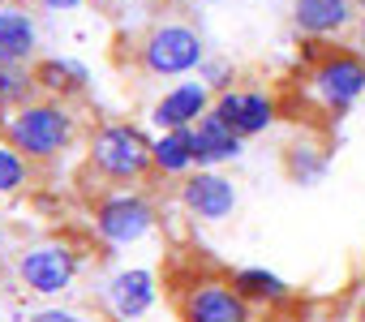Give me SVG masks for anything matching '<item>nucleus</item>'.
<instances>
[{
	"label": "nucleus",
	"mask_w": 365,
	"mask_h": 322,
	"mask_svg": "<svg viewBox=\"0 0 365 322\" xmlns=\"http://www.w3.org/2000/svg\"><path fill=\"white\" fill-rule=\"evenodd\" d=\"M297 99L322 120L348 116L365 99V56L356 48L314 43L309 61L297 73Z\"/></svg>",
	"instance_id": "nucleus-1"
},
{
	"label": "nucleus",
	"mask_w": 365,
	"mask_h": 322,
	"mask_svg": "<svg viewBox=\"0 0 365 322\" xmlns=\"http://www.w3.org/2000/svg\"><path fill=\"white\" fill-rule=\"evenodd\" d=\"M155 137H146L142 125L133 120H103L86 137V168L95 181L112 189H133L138 181L155 177V159H150Z\"/></svg>",
	"instance_id": "nucleus-2"
},
{
	"label": "nucleus",
	"mask_w": 365,
	"mask_h": 322,
	"mask_svg": "<svg viewBox=\"0 0 365 322\" xmlns=\"http://www.w3.org/2000/svg\"><path fill=\"white\" fill-rule=\"evenodd\" d=\"M5 142L22 150L31 164H52L78 142V116L61 99H31L14 116H5Z\"/></svg>",
	"instance_id": "nucleus-3"
},
{
	"label": "nucleus",
	"mask_w": 365,
	"mask_h": 322,
	"mask_svg": "<svg viewBox=\"0 0 365 322\" xmlns=\"http://www.w3.org/2000/svg\"><path fill=\"white\" fill-rule=\"evenodd\" d=\"M133 56L146 78H190L207 65V39L190 22H155L138 39Z\"/></svg>",
	"instance_id": "nucleus-4"
},
{
	"label": "nucleus",
	"mask_w": 365,
	"mask_h": 322,
	"mask_svg": "<svg viewBox=\"0 0 365 322\" xmlns=\"http://www.w3.org/2000/svg\"><path fill=\"white\" fill-rule=\"evenodd\" d=\"M155 224H159V207L142 189H108L91 207V232L108 249H129V245L146 241L155 232Z\"/></svg>",
	"instance_id": "nucleus-5"
},
{
	"label": "nucleus",
	"mask_w": 365,
	"mask_h": 322,
	"mask_svg": "<svg viewBox=\"0 0 365 322\" xmlns=\"http://www.w3.org/2000/svg\"><path fill=\"white\" fill-rule=\"evenodd\" d=\"M82 275V254L52 237V241H35L18 254V279L26 292H39V296H65Z\"/></svg>",
	"instance_id": "nucleus-6"
},
{
	"label": "nucleus",
	"mask_w": 365,
	"mask_h": 322,
	"mask_svg": "<svg viewBox=\"0 0 365 322\" xmlns=\"http://www.w3.org/2000/svg\"><path fill=\"white\" fill-rule=\"evenodd\" d=\"M180 322H254V305L224 275H198L176 296Z\"/></svg>",
	"instance_id": "nucleus-7"
},
{
	"label": "nucleus",
	"mask_w": 365,
	"mask_h": 322,
	"mask_svg": "<svg viewBox=\"0 0 365 322\" xmlns=\"http://www.w3.org/2000/svg\"><path fill=\"white\" fill-rule=\"evenodd\" d=\"M211 112H215L228 129H237V133L250 142V137L275 129V120H279V99H275L271 90H258V86H228V90L215 95Z\"/></svg>",
	"instance_id": "nucleus-8"
},
{
	"label": "nucleus",
	"mask_w": 365,
	"mask_h": 322,
	"mask_svg": "<svg viewBox=\"0 0 365 322\" xmlns=\"http://www.w3.org/2000/svg\"><path fill=\"white\" fill-rule=\"evenodd\" d=\"M176 198H180V207H185L194 219H202V224H224V219H232V211H237V202H241L237 185H232L220 168H194L185 181L176 185Z\"/></svg>",
	"instance_id": "nucleus-9"
},
{
	"label": "nucleus",
	"mask_w": 365,
	"mask_h": 322,
	"mask_svg": "<svg viewBox=\"0 0 365 322\" xmlns=\"http://www.w3.org/2000/svg\"><path fill=\"white\" fill-rule=\"evenodd\" d=\"M361 5L356 0H292V31L309 43H335L356 31Z\"/></svg>",
	"instance_id": "nucleus-10"
},
{
	"label": "nucleus",
	"mask_w": 365,
	"mask_h": 322,
	"mask_svg": "<svg viewBox=\"0 0 365 322\" xmlns=\"http://www.w3.org/2000/svg\"><path fill=\"white\" fill-rule=\"evenodd\" d=\"M103 301H108V309H112L116 322H138L159 301V275L150 266H120L103 284Z\"/></svg>",
	"instance_id": "nucleus-11"
},
{
	"label": "nucleus",
	"mask_w": 365,
	"mask_h": 322,
	"mask_svg": "<svg viewBox=\"0 0 365 322\" xmlns=\"http://www.w3.org/2000/svg\"><path fill=\"white\" fill-rule=\"evenodd\" d=\"M211 103H215V90H211L202 78L176 82V86H168V90L155 99L150 125H155L159 133H168V129H194V125L211 112Z\"/></svg>",
	"instance_id": "nucleus-12"
},
{
	"label": "nucleus",
	"mask_w": 365,
	"mask_h": 322,
	"mask_svg": "<svg viewBox=\"0 0 365 322\" xmlns=\"http://www.w3.org/2000/svg\"><path fill=\"white\" fill-rule=\"evenodd\" d=\"M190 137H194V164L198 168H224L232 159H241V150H245V137L237 129H228L215 112H207L190 129Z\"/></svg>",
	"instance_id": "nucleus-13"
},
{
	"label": "nucleus",
	"mask_w": 365,
	"mask_h": 322,
	"mask_svg": "<svg viewBox=\"0 0 365 322\" xmlns=\"http://www.w3.org/2000/svg\"><path fill=\"white\" fill-rule=\"evenodd\" d=\"M39 61V26L22 5H0V65H35Z\"/></svg>",
	"instance_id": "nucleus-14"
},
{
	"label": "nucleus",
	"mask_w": 365,
	"mask_h": 322,
	"mask_svg": "<svg viewBox=\"0 0 365 322\" xmlns=\"http://www.w3.org/2000/svg\"><path fill=\"white\" fill-rule=\"evenodd\" d=\"M31 73H35L39 95L43 99H61V103L86 95V86H91V69L82 61H73V56H43V61L31 65Z\"/></svg>",
	"instance_id": "nucleus-15"
},
{
	"label": "nucleus",
	"mask_w": 365,
	"mask_h": 322,
	"mask_svg": "<svg viewBox=\"0 0 365 322\" xmlns=\"http://www.w3.org/2000/svg\"><path fill=\"white\" fill-rule=\"evenodd\" d=\"M150 159H155V177H172V181H185L198 164H194V137L190 129H168L155 137L150 146Z\"/></svg>",
	"instance_id": "nucleus-16"
},
{
	"label": "nucleus",
	"mask_w": 365,
	"mask_h": 322,
	"mask_svg": "<svg viewBox=\"0 0 365 322\" xmlns=\"http://www.w3.org/2000/svg\"><path fill=\"white\" fill-rule=\"evenodd\" d=\"M228 279H232V288H237L254 309H258V305L275 309V305H288V301H292V288H288L275 271H267V266H241V271H232Z\"/></svg>",
	"instance_id": "nucleus-17"
},
{
	"label": "nucleus",
	"mask_w": 365,
	"mask_h": 322,
	"mask_svg": "<svg viewBox=\"0 0 365 322\" xmlns=\"http://www.w3.org/2000/svg\"><path fill=\"white\" fill-rule=\"evenodd\" d=\"M327 164H331L327 150L314 146V142H292L284 150V172H288L292 185H318L327 177Z\"/></svg>",
	"instance_id": "nucleus-18"
},
{
	"label": "nucleus",
	"mask_w": 365,
	"mask_h": 322,
	"mask_svg": "<svg viewBox=\"0 0 365 322\" xmlns=\"http://www.w3.org/2000/svg\"><path fill=\"white\" fill-rule=\"evenodd\" d=\"M31 99H39L31 65H0V116H14Z\"/></svg>",
	"instance_id": "nucleus-19"
},
{
	"label": "nucleus",
	"mask_w": 365,
	"mask_h": 322,
	"mask_svg": "<svg viewBox=\"0 0 365 322\" xmlns=\"http://www.w3.org/2000/svg\"><path fill=\"white\" fill-rule=\"evenodd\" d=\"M31 177H35V164L22 155V150H14L9 142H0V198H9V194H22L26 185H31Z\"/></svg>",
	"instance_id": "nucleus-20"
},
{
	"label": "nucleus",
	"mask_w": 365,
	"mask_h": 322,
	"mask_svg": "<svg viewBox=\"0 0 365 322\" xmlns=\"http://www.w3.org/2000/svg\"><path fill=\"white\" fill-rule=\"evenodd\" d=\"M198 78H202V82H207V86H211L215 95H220V90H228V78H232V65H228V61H211V56H207V65L198 69Z\"/></svg>",
	"instance_id": "nucleus-21"
},
{
	"label": "nucleus",
	"mask_w": 365,
	"mask_h": 322,
	"mask_svg": "<svg viewBox=\"0 0 365 322\" xmlns=\"http://www.w3.org/2000/svg\"><path fill=\"white\" fill-rule=\"evenodd\" d=\"M26 322H86V318H82V313H73V309H65V305H48V309L31 313Z\"/></svg>",
	"instance_id": "nucleus-22"
},
{
	"label": "nucleus",
	"mask_w": 365,
	"mask_h": 322,
	"mask_svg": "<svg viewBox=\"0 0 365 322\" xmlns=\"http://www.w3.org/2000/svg\"><path fill=\"white\" fill-rule=\"evenodd\" d=\"M43 9H52V14H73V9H82L86 0H39Z\"/></svg>",
	"instance_id": "nucleus-23"
},
{
	"label": "nucleus",
	"mask_w": 365,
	"mask_h": 322,
	"mask_svg": "<svg viewBox=\"0 0 365 322\" xmlns=\"http://www.w3.org/2000/svg\"><path fill=\"white\" fill-rule=\"evenodd\" d=\"M352 48H356V52H361V56H365V14H361V18H356V43H352Z\"/></svg>",
	"instance_id": "nucleus-24"
},
{
	"label": "nucleus",
	"mask_w": 365,
	"mask_h": 322,
	"mask_svg": "<svg viewBox=\"0 0 365 322\" xmlns=\"http://www.w3.org/2000/svg\"><path fill=\"white\" fill-rule=\"evenodd\" d=\"M112 5H142V0H112Z\"/></svg>",
	"instance_id": "nucleus-25"
},
{
	"label": "nucleus",
	"mask_w": 365,
	"mask_h": 322,
	"mask_svg": "<svg viewBox=\"0 0 365 322\" xmlns=\"http://www.w3.org/2000/svg\"><path fill=\"white\" fill-rule=\"evenodd\" d=\"M0 142H5V116H0Z\"/></svg>",
	"instance_id": "nucleus-26"
},
{
	"label": "nucleus",
	"mask_w": 365,
	"mask_h": 322,
	"mask_svg": "<svg viewBox=\"0 0 365 322\" xmlns=\"http://www.w3.org/2000/svg\"><path fill=\"white\" fill-rule=\"evenodd\" d=\"M356 5H361V9H365V0H356Z\"/></svg>",
	"instance_id": "nucleus-27"
},
{
	"label": "nucleus",
	"mask_w": 365,
	"mask_h": 322,
	"mask_svg": "<svg viewBox=\"0 0 365 322\" xmlns=\"http://www.w3.org/2000/svg\"><path fill=\"white\" fill-rule=\"evenodd\" d=\"M0 241H5V237H0Z\"/></svg>",
	"instance_id": "nucleus-28"
}]
</instances>
